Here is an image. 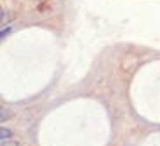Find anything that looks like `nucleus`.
I'll return each instance as SVG.
<instances>
[{"mask_svg":"<svg viewBox=\"0 0 160 146\" xmlns=\"http://www.w3.org/2000/svg\"><path fill=\"white\" fill-rule=\"evenodd\" d=\"M0 139H2V141L11 139V130H7L5 127H2V129H0Z\"/></svg>","mask_w":160,"mask_h":146,"instance_id":"f257e3e1","label":"nucleus"},{"mask_svg":"<svg viewBox=\"0 0 160 146\" xmlns=\"http://www.w3.org/2000/svg\"><path fill=\"white\" fill-rule=\"evenodd\" d=\"M2 146H19V144L12 139H7V141H2Z\"/></svg>","mask_w":160,"mask_h":146,"instance_id":"f03ea898","label":"nucleus"}]
</instances>
